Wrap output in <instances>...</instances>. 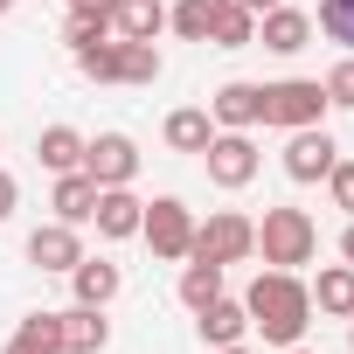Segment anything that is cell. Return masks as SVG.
Returning <instances> with one entry per match:
<instances>
[{
    "instance_id": "6da1fadb",
    "label": "cell",
    "mask_w": 354,
    "mask_h": 354,
    "mask_svg": "<svg viewBox=\"0 0 354 354\" xmlns=\"http://www.w3.org/2000/svg\"><path fill=\"white\" fill-rule=\"evenodd\" d=\"M243 313H250V333H264L271 347H299L313 326V292L299 271H257V285L243 292Z\"/></svg>"
},
{
    "instance_id": "7a4b0ae2",
    "label": "cell",
    "mask_w": 354,
    "mask_h": 354,
    "mask_svg": "<svg viewBox=\"0 0 354 354\" xmlns=\"http://www.w3.org/2000/svg\"><path fill=\"white\" fill-rule=\"evenodd\" d=\"M257 250H264L271 271H299V264H313V250H319V223H313L306 209H264Z\"/></svg>"
},
{
    "instance_id": "3957f363",
    "label": "cell",
    "mask_w": 354,
    "mask_h": 354,
    "mask_svg": "<svg viewBox=\"0 0 354 354\" xmlns=\"http://www.w3.org/2000/svg\"><path fill=\"white\" fill-rule=\"evenodd\" d=\"M326 84L319 77H278V84H264V125H278V132H299V125H326Z\"/></svg>"
},
{
    "instance_id": "277c9868",
    "label": "cell",
    "mask_w": 354,
    "mask_h": 354,
    "mask_svg": "<svg viewBox=\"0 0 354 354\" xmlns=\"http://www.w3.org/2000/svg\"><path fill=\"white\" fill-rule=\"evenodd\" d=\"M139 236H146V250H153L160 264H181V257L195 250V209H188L181 195H160V202H146Z\"/></svg>"
},
{
    "instance_id": "5b68a950",
    "label": "cell",
    "mask_w": 354,
    "mask_h": 354,
    "mask_svg": "<svg viewBox=\"0 0 354 354\" xmlns=\"http://www.w3.org/2000/svg\"><path fill=\"white\" fill-rule=\"evenodd\" d=\"M188 257H216V264L230 271V264L257 257V223L236 216V209H216L209 223H195V250H188Z\"/></svg>"
},
{
    "instance_id": "8992f818",
    "label": "cell",
    "mask_w": 354,
    "mask_h": 354,
    "mask_svg": "<svg viewBox=\"0 0 354 354\" xmlns=\"http://www.w3.org/2000/svg\"><path fill=\"white\" fill-rule=\"evenodd\" d=\"M333 160H340V146H333V132H326V125H299V132H285V174H292L299 188L326 181Z\"/></svg>"
},
{
    "instance_id": "52a82bcc",
    "label": "cell",
    "mask_w": 354,
    "mask_h": 354,
    "mask_svg": "<svg viewBox=\"0 0 354 354\" xmlns=\"http://www.w3.org/2000/svg\"><path fill=\"white\" fill-rule=\"evenodd\" d=\"M202 160H209V181H216V188H230V195H236V188H250V181H257V167H264V160H257V146H250V132H216Z\"/></svg>"
},
{
    "instance_id": "ba28073f",
    "label": "cell",
    "mask_w": 354,
    "mask_h": 354,
    "mask_svg": "<svg viewBox=\"0 0 354 354\" xmlns=\"http://www.w3.org/2000/svg\"><path fill=\"white\" fill-rule=\"evenodd\" d=\"M84 174H91L97 188H132L139 146H132L125 132H97V139H84Z\"/></svg>"
},
{
    "instance_id": "9c48e42d",
    "label": "cell",
    "mask_w": 354,
    "mask_h": 354,
    "mask_svg": "<svg viewBox=\"0 0 354 354\" xmlns=\"http://www.w3.org/2000/svg\"><path fill=\"white\" fill-rule=\"evenodd\" d=\"M209 118H216V132H250V125H264V84H223V91L209 97Z\"/></svg>"
},
{
    "instance_id": "30bf717a",
    "label": "cell",
    "mask_w": 354,
    "mask_h": 354,
    "mask_svg": "<svg viewBox=\"0 0 354 354\" xmlns=\"http://www.w3.org/2000/svg\"><path fill=\"white\" fill-rule=\"evenodd\" d=\"M257 42H264L271 56H299V49L313 42V15H299V8H285V0H278V8L257 15Z\"/></svg>"
},
{
    "instance_id": "8fae6325",
    "label": "cell",
    "mask_w": 354,
    "mask_h": 354,
    "mask_svg": "<svg viewBox=\"0 0 354 354\" xmlns=\"http://www.w3.org/2000/svg\"><path fill=\"white\" fill-rule=\"evenodd\" d=\"M139 216H146V202H139L132 188H97V209H91V223H97V236H104V243H125V236H139Z\"/></svg>"
},
{
    "instance_id": "7c38bea8",
    "label": "cell",
    "mask_w": 354,
    "mask_h": 354,
    "mask_svg": "<svg viewBox=\"0 0 354 354\" xmlns=\"http://www.w3.org/2000/svg\"><path fill=\"white\" fill-rule=\"evenodd\" d=\"M77 257H84V236L70 230V223H42L35 236H28V264H42V271H77Z\"/></svg>"
},
{
    "instance_id": "4fadbf2b",
    "label": "cell",
    "mask_w": 354,
    "mask_h": 354,
    "mask_svg": "<svg viewBox=\"0 0 354 354\" xmlns=\"http://www.w3.org/2000/svg\"><path fill=\"white\" fill-rule=\"evenodd\" d=\"M70 292H77V306H111V299L125 292V271H118L111 257H77Z\"/></svg>"
},
{
    "instance_id": "5bb4252c",
    "label": "cell",
    "mask_w": 354,
    "mask_h": 354,
    "mask_svg": "<svg viewBox=\"0 0 354 354\" xmlns=\"http://www.w3.org/2000/svg\"><path fill=\"white\" fill-rule=\"evenodd\" d=\"M195 333H202L209 347H236V340L250 333V313H243V299H230V292H223V299H209V306L195 313Z\"/></svg>"
},
{
    "instance_id": "9a60e30c",
    "label": "cell",
    "mask_w": 354,
    "mask_h": 354,
    "mask_svg": "<svg viewBox=\"0 0 354 354\" xmlns=\"http://www.w3.org/2000/svg\"><path fill=\"white\" fill-rule=\"evenodd\" d=\"M56 319H63V354H104V347H111L104 306H70V313H56Z\"/></svg>"
},
{
    "instance_id": "2e32d148",
    "label": "cell",
    "mask_w": 354,
    "mask_h": 354,
    "mask_svg": "<svg viewBox=\"0 0 354 354\" xmlns=\"http://www.w3.org/2000/svg\"><path fill=\"white\" fill-rule=\"evenodd\" d=\"M306 292H313V313L319 319H354V264H326Z\"/></svg>"
},
{
    "instance_id": "e0dca14e",
    "label": "cell",
    "mask_w": 354,
    "mask_h": 354,
    "mask_svg": "<svg viewBox=\"0 0 354 354\" xmlns=\"http://www.w3.org/2000/svg\"><path fill=\"white\" fill-rule=\"evenodd\" d=\"M160 139H167L174 153H209V139H216V118H209V104H181V111H167Z\"/></svg>"
},
{
    "instance_id": "ac0fdd59",
    "label": "cell",
    "mask_w": 354,
    "mask_h": 354,
    "mask_svg": "<svg viewBox=\"0 0 354 354\" xmlns=\"http://www.w3.org/2000/svg\"><path fill=\"white\" fill-rule=\"evenodd\" d=\"M49 209H56V223H70V230H84L91 223V209H97V181L77 167V174H56V195H49Z\"/></svg>"
},
{
    "instance_id": "d6986e66",
    "label": "cell",
    "mask_w": 354,
    "mask_h": 354,
    "mask_svg": "<svg viewBox=\"0 0 354 354\" xmlns=\"http://www.w3.org/2000/svg\"><path fill=\"white\" fill-rule=\"evenodd\" d=\"M167 28V8L160 0H111V35L118 42H153Z\"/></svg>"
},
{
    "instance_id": "ffe728a7",
    "label": "cell",
    "mask_w": 354,
    "mask_h": 354,
    "mask_svg": "<svg viewBox=\"0 0 354 354\" xmlns=\"http://www.w3.org/2000/svg\"><path fill=\"white\" fill-rule=\"evenodd\" d=\"M35 160H42L49 174H77V167H84V132H77V125H42Z\"/></svg>"
},
{
    "instance_id": "44dd1931",
    "label": "cell",
    "mask_w": 354,
    "mask_h": 354,
    "mask_svg": "<svg viewBox=\"0 0 354 354\" xmlns=\"http://www.w3.org/2000/svg\"><path fill=\"white\" fill-rule=\"evenodd\" d=\"M223 15H230V0H181V8L167 15V28L181 35V42H209Z\"/></svg>"
},
{
    "instance_id": "7402d4cb",
    "label": "cell",
    "mask_w": 354,
    "mask_h": 354,
    "mask_svg": "<svg viewBox=\"0 0 354 354\" xmlns=\"http://www.w3.org/2000/svg\"><path fill=\"white\" fill-rule=\"evenodd\" d=\"M209 299H223V264L216 257H181V306L202 313Z\"/></svg>"
},
{
    "instance_id": "603a6c76",
    "label": "cell",
    "mask_w": 354,
    "mask_h": 354,
    "mask_svg": "<svg viewBox=\"0 0 354 354\" xmlns=\"http://www.w3.org/2000/svg\"><path fill=\"white\" fill-rule=\"evenodd\" d=\"M8 354H63V319L56 313H28L8 340Z\"/></svg>"
},
{
    "instance_id": "cb8c5ba5",
    "label": "cell",
    "mask_w": 354,
    "mask_h": 354,
    "mask_svg": "<svg viewBox=\"0 0 354 354\" xmlns=\"http://www.w3.org/2000/svg\"><path fill=\"white\" fill-rule=\"evenodd\" d=\"M63 42H70V56H77V49H91V42H111V0H104V8H70Z\"/></svg>"
},
{
    "instance_id": "d4e9b609",
    "label": "cell",
    "mask_w": 354,
    "mask_h": 354,
    "mask_svg": "<svg viewBox=\"0 0 354 354\" xmlns=\"http://www.w3.org/2000/svg\"><path fill=\"white\" fill-rule=\"evenodd\" d=\"M313 35H326V42H340V49L354 56V0H319Z\"/></svg>"
},
{
    "instance_id": "484cf974",
    "label": "cell",
    "mask_w": 354,
    "mask_h": 354,
    "mask_svg": "<svg viewBox=\"0 0 354 354\" xmlns=\"http://www.w3.org/2000/svg\"><path fill=\"white\" fill-rule=\"evenodd\" d=\"M250 42H257V15H250V8H236V0H230V15L216 21L209 49H250Z\"/></svg>"
},
{
    "instance_id": "4316f807",
    "label": "cell",
    "mask_w": 354,
    "mask_h": 354,
    "mask_svg": "<svg viewBox=\"0 0 354 354\" xmlns=\"http://www.w3.org/2000/svg\"><path fill=\"white\" fill-rule=\"evenodd\" d=\"M160 77V49L153 42H118V84H153Z\"/></svg>"
},
{
    "instance_id": "83f0119b",
    "label": "cell",
    "mask_w": 354,
    "mask_h": 354,
    "mask_svg": "<svg viewBox=\"0 0 354 354\" xmlns=\"http://www.w3.org/2000/svg\"><path fill=\"white\" fill-rule=\"evenodd\" d=\"M77 70H84L91 84H118V35H111V42H91V49H77Z\"/></svg>"
},
{
    "instance_id": "f1b7e54d",
    "label": "cell",
    "mask_w": 354,
    "mask_h": 354,
    "mask_svg": "<svg viewBox=\"0 0 354 354\" xmlns=\"http://www.w3.org/2000/svg\"><path fill=\"white\" fill-rule=\"evenodd\" d=\"M326 104H340V111H354V56H340V63L326 70Z\"/></svg>"
},
{
    "instance_id": "f546056e",
    "label": "cell",
    "mask_w": 354,
    "mask_h": 354,
    "mask_svg": "<svg viewBox=\"0 0 354 354\" xmlns=\"http://www.w3.org/2000/svg\"><path fill=\"white\" fill-rule=\"evenodd\" d=\"M326 195H333V209H340V216H354V160H333Z\"/></svg>"
},
{
    "instance_id": "4dcf8cb0",
    "label": "cell",
    "mask_w": 354,
    "mask_h": 354,
    "mask_svg": "<svg viewBox=\"0 0 354 354\" xmlns=\"http://www.w3.org/2000/svg\"><path fill=\"white\" fill-rule=\"evenodd\" d=\"M15 209H21V181H15V174H8V167H0V223H8Z\"/></svg>"
},
{
    "instance_id": "1f68e13d",
    "label": "cell",
    "mask_w": 354,
    "mask_h": 354,
    "mask_svg": "<svg viewBox=\"0 0 354 354\" xmlns=\"http://www.w3.org/2000/svg\"><path fill=\"white\" fill-rule=\"evenodd\" d=\"M340 264H354V216H347V230H340Z\"/></svg>"
},
{
    "instance_id": "d6a6232c",
    "label": "cell",
    "mask_w": 354,
    "mask_h": 354,
    "mask_svg": "<svg viewBox=\"0 0 354 354\" xmlns=\"http://www.w3.org/2000/svg\"><path fill=\"white\" fill-rule=\"evenodd\" d=\"M236 8H250V15H264V8H278V0H236Z\"/></svg>"
},
{
    "instance_id": "836d02e7",
    "label": "cell",
    "mask_w": 354,
    "mask_h": 354,
    "mask_svg": "<svg viewBox=\"0 0 354 354\" xmlns=\"http://www.w3.org/2000/svg\"><path fill=\"white\" fill-rule=\"evenodd\" d=\"M63 8H104V0H63Z\"/></svg>"
},
{
    "instance_id": "e575fe53",
    "label": "cell",
    "mask_w": 354,
    "mask_h": 354,
    "mask_svg": "<svg viewBox=\"0 0 354 354\" xmlns=\"http://www.w3.org/2000/svg\"><path fill=\"white\" fill-rule=\"evenodd\" d=\"M216 354H250V347H243V340H236V347H216Z\"/></svg>"
},
{
    "instance_id": "d590c367",
    "label": "cell",
    "mask_w": 354,
    "mask_h": 354,
    "mask_svg": "<svg viewBox=\"0 0 354 354\" xmlns=\"http://www.w3.org/2000/svg\"><path fill=\"white\" fill-rule=\"evenodd\" d=\"M285 354H313V347H285Z\"/></svg>"
},
{
    "instance_id": "8d00e7d4",
    "label": "cell",
    "mask_w": 354,
    "mask_h": 354,
    "mask_svg": "<svg viewBox=\"0 0 354 354\" xmlns=\"http://www.w3.org/2000/svg\"><path fill=\"white\" fill-rule=\"evenodd\" d=\"M8 8H15V0H0V15H8Z\"/></svg>"
},
{
    "instance_id": "74e56055",
    "label": "cell",
    "mask_w": 354,
    "mask_h": 354,
    "mask_svg": "<svg viewBox=\"0 0 354 354\" xmlns=\"http://www.w3.org/2000/svg\"><path fill=\"white\" fill-rule=\"evenodd\" d=\"M347 347H354V326H347Z\"/></svg>"
}]
</instances>
